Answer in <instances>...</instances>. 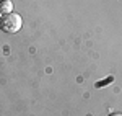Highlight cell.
I'll return each instance as SVG.
<instances>
[{
    "label": "cell",
    "instance_id": "6da1fadb",
    "mask_svg": "<svg viewBox=\"0 0 122 116\" xmlns=\"http://www.w3.org/2000/svg\"><path fill=\"white\" fill-rule=\"evenodd\" d=\"M23 26V20L20 17L18 13H15V11H11V13H5V15H2V18H0V29L3 31V33H10V34H13V33H18L20 29Z\"/></svg>",
    "mask_w": 122,
    "mask_h": 116
},
{
    "label": "cell",
    "instance_id": "7a4b0ae2",
    "mask_svg": "<svg viewBox=\"0 0 122 116\" xmlns=\"http://www.w3.org/2000/svg\"><path fill=\"white\" fill-rule=\"evenodd\" d=\"M11 11H13L11 0H0V13L5 15V13H11Z\"/></svg>",
    "mask_w": 122,
    "mask_h": 116
},
{
    "label": "cell",
    "instance_id": "3957f363",
    "mask_svg": "<svg viewBox=\"0 0 122 116\" xmlns=\"http://www.w3.org/2000/svg\"><path fill=\"white\" fill-rule=\"evenodd\" d=\"M107 116H122V113H117V111H112V113H109Z\"/></svg>",
    "mask_w": 122,
    "mask_h": 116
},
{
    "label": "cell",
    "instance_id": "277c9868",
    "mask_svg": "<svg viewBox=\"0 0 122 116\" xmlns=\"http://www.w3.org/2000/svg\"><path fill=\"white\" fill-rule=\"evenodd\" d=\"M0 18H2V13H0Z\"/></svg>",
    "mask_w": 122,
    "mask_h": 116
}]
</instances>
